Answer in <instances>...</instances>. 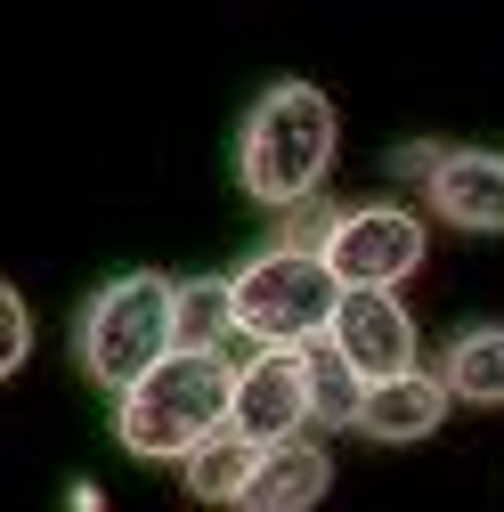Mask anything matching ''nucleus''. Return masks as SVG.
I'll list each match as a JSON object with an SVG mask.
<instances>
[{
	"label": "nucleus",
	"mask_w": 504,
	"mask_h": 512,
	"mask_svg": "<svg viewBox=\"0 0 504 512\" xmlns=\"http://www.w3.org/2000/svg\"><path fill=\"white\" fill-rule=\"evenodd\" d=\"M334 147H342L334 98H326L318 82H269L261 98H252L244 131H236V179H244L252 204L301 212V204L326 196Z\"/></svg>",
	"instance_id": "obj_1"
},
{
	"label": "nucleus",
	"mask_w": 504,
	"mask_h": 512,
	"mask_svg": "<svg viewBox=\"0 0 504 512\" xmlns=\"http://www.w3.org/2000/svg\"><path fill=\"white\" fill-rule=\"evenodd\" d=\"M228 358H196V350H171L163 366H147L131 391L114 399V439L147 464H179L187 447H204L228 423Z\"/></svg>",
	"instance_id": "obj_2"
},
{
	"label": "nucleus",
	"mask_w": 504,
	"mask_h": 512,
	"mask_svg": "<svg viewBox=\"0 0 504 512\" xmlns=\"http://www.w3.org/2000/svg\"><path fill=\"white\" fill-rule=\"evenodd\" d=\"M342 285L318 252H293V244H269L228 277V317L252 350H309L326 334Z\"/></svg>",
	"instance_id": "obj_3"
},
{
	"label": "nucleus",
	"mask_w": 504,
	"mask_h": 512,
	"mask_svg": "<svg viewBox=\"0 0 504 512\" xmlns=\"http://www.w3.org/2000/svg\"><path fill=\"white\" fill-rule=\"evenodd\" d=\"M74 350H82V374L98 382V391L122 399L147 366L171 358V277H155V269L106 277V285L90 293V309H82Z\"/></svg>",
	"instance_id": "obj_4"
},
{
	"label": "nucleus",
	"mask_w": 504,
	"mask_h": 512,
	"mask_svg": "<svg viewBox=\"0 0 504 512\" xmlns=\"http://www.w3.org/2000/svg\"><path fill=\"white\" fill-rule=\"evenodd\" d=\"M423 252H431L423 212H407V204H334L318 261L334 269L342 293H399L423 269Z\"/></svg>",
	"instance_id": "obj_5"
},
{
	"label": "nucleus",
	"mask_w": 504,
	"mask_h": 512,
	"mask_svg": "<svg viewBox=\"0 0 504 512\" xmlns=\"http://www.w3.org/2000/svg\"><path fill=\"white\" fill-rule=\"evenodd\" d=\"M326 350L358 374V391H374V382H399L415 374V317L399 293H342L334 317H326Z\"/></svg>",
	"instance_id": "obj_6"
},
{
	"label": "nucleus",
	"mask_w": 504,
	"mask_h": 512,
	"mask_svg": "<svg viewBox=\"0 0 504 512\" xmlns=\"http://www.w3.org/2000/svg\"><path fill=\"white\" fill-rule=\"evenodd\" d=\"M244 447H285L309 431V407H301V350H252L236 374H228V423Z\"/></svg>",
	"instance_id": "obj_7"
},
{
	"label": "nucleus",
	"mask_w": 504,
	"mask_h": 512,
	"mask_svg": "<svg viewBox=\"0 0 504 512\" xmlns=\"http://www.w3.org/2000/svg\"><path fill=\"white\" fill-rule=\"evenodd\" d=\"M423 204H431V220H448L464 236H504V155L448 147L423 171Z\"/></svg>",
	"instance_id": "obj_8"
},
{
	"label": "nucleus",
	"mask_w": 504,
	"mask_h": 512,
	"mask_svg": "<svg viewBox=\"0 0 504 512\" xmlns=\"http://www.w3.org/2000/svg\"><path fill=\"white\" fill-rule=\"evenodd\" d=\"M326 488H334V456L301 431V439H285V447H261V464H252L236 512H318Z\"/></svg>",
	"instance_id": "obj_9"
},
{
	"label": "nucleus",
	"mask_w": 504,
	"mask_h": 512,
	"mask_svg": "<svg viewBox=\"0 0 504 512\" xmlns=\"http://www.w3.org/2000/svg\"><path fill=\"white\" fill-rule=\"evenodd\" d=\"M448 391H439V374L431 366H415V374H399V382H374V391L358 399V439H374V447H415V439H431L439 423H448Z\"/></svg>",
	"instance_id": "obj_10"
},
{
	"label": "nucleus",
	"mask_w": 504,
	"mask_h": 512,
	"mask_svg": "<svg viewBox=\"0 0 504 512\" xmlns=\"http://www.w3.org/2000/svg\"><path fill=\"white\" fill-rule=\"evenodd\" d=\"M431 374H439V391L464 399V407H504V317L448 334V350H439Z\"/></svg>",
	"instance_id": "obj_11"
},
{
	"label": "nucleus",
	"mask_w": 504,
	"mask_h": 512,
	"mask_svg": "<svg viewBox=\"0 0 504 512\" xmlns=\"http://www.w3.org/2000/svg\"><path fill=\"white\" fill-rule=\"evenodd\" d=\"M228 277H171V350H196V358H228Z\"/></svg>",
	"instance_id": "obj_12"
},
{
	"label": "nucleus",
	"mask_w": 504,
	"mask_h": 512,
	"mask_svg": "<svg viewBox=\"0 0 504 512\" xmlns=\"http://www.w3.org/2000/svg\"><path fill=\"white\" fill-rule=\"evenodd\" d=\"M358 399H366L358 374H350V366L326 350V334H318V342L301 350V407H309V431H350V423H358Z\"/></svg>",
	"instance_id": "obj_13"
},
{
	"label": "nucleus",
	"mask_w": 504,
	"mask_h": 512,
	"mask_svg": "<svg viewBox=\"0 0 504 512\" xmlns=\"http://www.w3.org/2000/svg\"><path fill=\"white\" fill-rule=\"evenodd\" d=\"M252 464H261V447H244L236 431H212L204 447H187V456H179V480H187L196 504H236L244 480H252Z\"/></svg>",
	"instance_id": "obj_14"
},
{
	"label": "nucleus",
	"mask_w": 504,
	"mask_h": 512,
	"mask_svg": "<svg viewBox=\"0 0 504 512\" xmlns=\"http://www.w3.org/2000/svg\"><path fill=\"white\" fill-rule=\"evenodd\" d=\"M25 358H33V309H25L17 285H0V382H9Z\"/></svg>",
	"instance_id": "obj_15"
}]
</instances>
